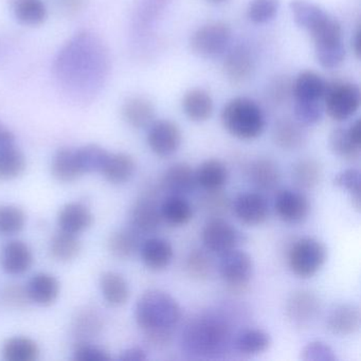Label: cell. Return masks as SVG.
Masks as SVG:
<instances>
[{
	"label": "cell",
	"instance_id": "obj_12",
	"mask_svg": "<svg viewBox=\"0 0 361 361\" xmlns=\"http://www.w3.org/2000/svg\"><path fill=\"white\" fill-rule=\"evenodd\" d=\"M233 211L240 223L247 226H259L265 223L269 215L267 200L262 194H240L234 200Z\"/></svg>",
	"mask_w": 361,
	"mask_h": 361
},
{
	"label": "cell",
	"instance_id": "obj_57",
	"mask_svg": "<svg viewBox=\"0 0 361 361\" xmlns=\"http://www.w3.org/2000/svg\"><path fill=\"white\" fill-rule=\"evenodd\" d=\"M360 28H357L355 32L354 39L352 41V47L356 54L357 59L360 58Z\"/></svg>",
	"mask_w": 361,
	"mask_h": 361
},
{
	"label": "cell",
	"instance_id": "obj_9",
	"mask_svg": "<svg viewBox=\"0 0 361 361\" xmlns=\"http://www.w3.org/2000/svg\"><path fill=\"white\" fill-rule=\"evenodd\" d=\"M202 242L211 252L223 255L236 249L242 242V233L225 219L215 217L204 226Z\"/></svg>",
	"mask_w": 361,
	"mask_h": 361
},
{
	"label": "cell",
	"instance_id": "obj_42",
	"mask_svg": "<svg viewBox=\"0 0 361 361\" xmlns=\"http://www.w3.org/2000/svg\"><path fill=\"white\" fill-rule=\"evenodd\" d=\"M308 32H310L314 45L342 42L341 25L336 18H331L329 14H326Z\"/></svg>",
	"mask_w": 361,
	"mask_h": 361
},
{
	"label": "cell",
	"instance_id": "obj_37",
	"mask_svg": "<svg viewBox=\"0 0 361 361\" xmlns=\"http://www.w3.org/2000/svg\"><path fill=\"white\" fill-rule=\"evenodd\" d=\"M289 7L295 24L307 31L316 26L327 14L320 6L310 0H291Z\"/></svg>",
	"mask_w": 361,
	"mask_h": 361
},
{
	"label": "cell",
	"instance_id": "obj_22",
	"mask_svg": "<svg viewBox=\"0 0 361 361\" xmlns=\"http://www.w3.org/2000/svg\"><path fill=\"white\" fill-rule=\"evenodd\" d=\"M136 162L126 153L109 154L101 169L103 177L113 185H123L134 176Z\"/></svg>",
	"mask_w": 361,
	"mask_h": 361
},
{
	"label": "cell",
	"instance_id": "obj_27",
	"mask_svg": "<svg viewBox=\"0 0 361 361\" xmlns=\"http://www.w3.org/2000/svg\"><path fill=\"white\" fill-rule=\"evenodd\" d=\"M51 173L61 183H73L83 176L77 151L69 147L59 149L52 160Z\"/></svg>",
	"mask_w": 361,
	"mask_h": 361
},
{
	"label": "cell",
	"instance_id": "obj_30",
	"mask_svg": "<svg viewBox=\"0 0 361 361\" xmlns=\"http://www.w3.org/2000/svg\"><path fill=\"white\" fill-rule=\"evenodd\" d=\"M251 183L262 191H271L281 181V171L274 160L259 158L255 160L249 168Z\"/></svg>",
	"mask_w": 361,
	"mask_h": 361
},
{
	"label": "cell",
	"instance_id": "obj_20",
	"mask_svg": "<svg viewBox=\"0 0 361 361\" xmlns=\"http://www.w3.org/2000/svg\"><path fill=\"white\" fill-rule=\"evenodd\" d=\"M224 71L232 83L246 82L255 71V61L250 51L245 46H235L226 56Z\"/></svg>",
	"mask_w": 361,
	"mask_h": 361
},
{
	"label": "cell",
	"instance_id": "obj_18",
	"mask_svg": "<svg viewBox=\"0 0 361 361\" xmlns=\"http://www.w3.org/2000/svg\"><path fill=\"white\" fill-rule=\"evenodd\" d=\"M94 223V215L87 206L82 202H69L65 204L58 215L60 230L79 235L86 231Z\"/></svg>",
	"mask_w": 361,
	"mask_h": 361
},
{
	"label": "cell",
	"instance_id": "obj_55",
	"mask_svg": "<svg viewBox=\"0 0 361 361\" xmlns=\"http://www.w3.org/2000/svg\"><path fill=\"white\" fill-rule=\"evenodd\" d=\"M14 135L3 124H0V149L14 145Z\"/></svg>",
	"mask_w": 361,
	"mask_h": 361
},
{
	"label": "cell",
	"instance_id": "obj_50",
	"mask_svg": "<svg viewBox=\"0 0 361 361\" xmlns=\"http://www.w3.org/2000/svg\"><path fill=\"white\" fill-rule=\"evenodd\" d=\"M304 361H336L337 356L333 348L322 341L308 342L301 352Z\"/></svg>",
	"mask_w": 361,
	"mask_h": 361
},
{
	"label": "cell",
	"instance_id": "obj_19",
	"mask_svg": "<svg viewBox=\"0 0 361 361\" xmlns=\"http://www.w3.org/2000/svg\"><path fill=\"white\" fill-rule=\"evenodd\" d=\"M141 259L145 265L153 271H161L172 263L174 249L169 240L151 238L141 244Z\"/></svg>",
	"mask_w": 361,
	"mask_h": 361
},
{
	"label": "cell",
	"instance_id": "obj_2",
	"mask_svg": "<svg viewBox=\"0 0 361 361\" xmlns=\"http://www.w3.org/2000/svg\"><path fill=\"white\" fill-rule=\"evenodd\" d=\"M135 318L147 343L164 348L172 342L173 331L181 319V307L170 293L149 289L137 301Z\"/></svg>",
	"mask_w": 361,
	"mask_h": 361
},
{
	"label": "cell",
	"instance_id": "obj_3",
	"mask_svg": "<svg viewBox=\"0 0 361 361\" xmlns=\"http://www.w3.org/2000/svg\"><path fill=\"white\" fill-rule=\"evenodd\" d=\"M229 323L219 314H202L190 321L181 334V348L185 354L197 358L223 356L232 344Z\"/></svg>",
	"mask_w": 361,
	"mask_h": 361
},
{
	"label": "cell",
	"instance_id": "obj_54",
	"mask_svg": "<svg viewBox=\"0 0 361 361\" xmlns=\"http://www.w3.org/2000/svg\"><path fill=\"white\" fill-rule=\"evenodd\" d=\"M147 352L139 346L126 348L119 356V360L122 361H143L147 360Z\"/></svg>",
	"mask_w": 361,
	"mask_h": 361
},
{
	"label": "cell",
	"instance_id": "obj_52",
	"mask_svg": "<svg viewBox=\"0 0 361 361\" xmlns=\"http://www.w3.org/2000/svg\"><path fill=\"white\" fill-rule=\"evenodd\" d=\"M109 353L88 341H79L73 348V359L79 361H107Z\"/></svg>",
	"mask_w": 361,
	"mask_h": 361
},
{
	"label": "cell",
	"instance_id": "obj_25",
	"mask_svg": "<svg viewBox=\"0 0 361 361\" xmlns=\"http://www.w3.org/2000/svg\"><path fill=\"white\" fill-rule=\"evenodd\" d=\"M183 109L192 121L204 122L210 119L214 105L208 92L202 88H193L183 96Z\"/></svg>",
	"mask_w": 361,
	"mask_h": 361
},
{
	"label": "cell",
	"instance_id": "obj_49",
	"mask_svg": "<svg viewBox=\"0 0 361 361\" xmlns=\"http://www.w3.org/2000/svg\"><path fill=\"white\" fill-rule=\"evenodd\" d=\"M334 183L350 194L353 206L360 211V172L357 169H346L336 175Z\"/></svg>",
	"mask_w": 361,
	"mask_h": 361
},
{
	"label": "cell",
	"instance_id": "obj_8",
	"mask_svg": "<svg viewBox=\"0 0 361 361\" xmlns=\"http://www.w3.org/2000/svg\"><path fill=\"white\" fill-rule=\"evenodd\" d=\"M219 274L231 293H244L252 279V259L245 251L233 249L221 255Z\"/></svg>",
	"mask_w": 361,
	"mask_h": 361
},
{
	"label": "cell",
	"instance_id": "obj_15",
	"mask_svg": "<svg viewBox=\"0 0 361 361\" xmlns=\"http://www.w3.org/2000/svg\"><path fill=\"white\" fill-rule=\"evenodd\" d=\"M130 227L140 234L157 231L162 223L160 207L149 196H143L137 200L130 210Z\"/></svg>",
	"mask_w": 361,
	"mask_h": 361
},
{
	"label": "cell",
	"instance_id": "obj_7",
	"mask_svg": "<svg viewBox=\"0 0 361 361\" xmlns=\"http://www.w3.org/2000/svg\"><path fill=\"white\" fill-rule=\"evenodd\" d=\"M232 29L225 22H211L200 27L192 35V51L200 58L212 59L221 56L229 47Z\"/></svg>",
	"mask_w": 361,
	"mask_h": 361
},
{
	"label": "cell",
	"instance_id": "obj_40",
	"mask_svg": "<svg viewBox=\"0 0 361 361\" xmlns=\"http://www.w3.org/2000/svg\"><path fill=\"white\" fill-rule=\"evenodd\" d=\"M329 142L333 153L342 159L356 161L360 158L361 145L352 140L346 128H335L329 135Z\"/></svg>",
	"mask_w": 361,
	"mask_h": 361
},
{
	"label": "cell",
	"instance_id": "obj_13",
	"mask_svg": "<svg viewBox=\"0 0 361 361\" xmlns=\"http://www.w3.org/2000/svg\"><path fill=\"white\" fill-rule=\"evenodd\" d=\"M33 261L32 250L23 240H10L0 251V265L4 271L11 276L26 274L32 267Z\"/></svg>",
	"mask_w": 361,
	"mask_h": 361
},
{
	"label": "cell",
	"instance_id": "obj_34",
	"mask_svg": "<svg viewBox=\"0 0 361 361\" xmlns=\"http://www.w3.org/2000/svg\"><path fill=\"white\" fill-rule=\"evenodd\" d=\"M102 327V317L94 308H83L73 318V333L79 341H88L97 337Z\"/></svg>",
	"mask_w": 361,
	"mask_h": 361
},
{
	"label": "cell",
	"instance_id": "obj_44",
	"mask_svg": "<svg viewBox=\"0 0 361 361\" xmlns=\"http://www.w3.org/2000/svg\"><path fill=\"white\" fill-rule=\"evenodd\" d=\"M75 151L83 174L101 172V169L109 155V152L96 145H85Z\"/></svg>",
	"mask_w": 361,
	"mask_h": 361
},
{
	"label": "cell",
	"instance_id": "obj_5",
	"mask_svg": "<svg viewBox=\"0 0 361 361\" xmlns=\"http://www.w3.org/2000/svg\"><path fill=\"white\" fill-rule=\"evenodd\" d=\"M327 259L325 245L310 236L299 238L289 249L288 266L298 278L314 276L324 265Z\"/></svg>",
	"mask_w": 361,
	"mask_h": 361
},
{
	"label": "cell",
	"instance_id": "obj_38",
	"mask_svg": "<svg viewBox=\"0 0 361 361\" xmlns=\"http://www.w3.org/2000/svg\"><path fill=\"white\" fill-rule=\"evenodd\" d=\"M27 168L24 153L13 145L0 149V179L12 180L18 178Z\"/></svg>",
	"mask_w": 361,
	"mask_h": 361
},
{
	"label": "cell",
	"instance_id": "obj_1",
	"mask_svg": "<svg viewBox=\"0 0 361 361\" xmlns=\"http://www.w3.org/2000/svg\"><path fill=\"white\" fill-rule=\"evenodd\" d=\"M106 56L98 39L84 33L64 48L56 62V73L65 87L83 96L94 94L106 71Z\"/></svg>",
	"mask_w": 361,
	"mask_h": 361
},
{
	"label": "cell",
	"instance_id": "obj_47",
	"mask_svg": "<svg viewBox=\"0 0 361 361\" xmlns=\"http://www.w3.org/2000/svg\"><path fill=\"white\" fill-rule=\"evenodd\" d=\"M316 59L321 67L325 69L337 68L345 58L343 42L314 45Z\"/></svg>",
	"mask_w": 361,
	"mask_h": 361
},
{
	"label": "cell",
	"instance_id": "obj_36",
	"mask_svg": "<svg viewBox=\"0 0 361 361\" xmlns=\"http://www.w3.org/2000/svg\"><path fill=\"white\" fill-rule=\"evenodd\" d=\"M81 249V242L78 235L63 230L56 232L50 240V255L59 262L73 261L80 255Z\"/></svg>",
	"mask_w": 361,
	"mask_h": 361
},
{
	"label": "cell",
	"instance_id": "obj_51",
	"mask_svg": "<svg viewBox=\"0 0 361 361\" xmlns=\"http://www.w3.org/2000/svg\"><path fill=\"white\" fill-rule=\"evenodd\" d=\"M4 304L10 308H25L31 303L26 286L22 284H9L1 291Z\"/></svg>",
	"mask_w": 361,
	"mask_h": 361
},
{
	"label": "cell",
	"instance_id": "obj_29",
	"mask_svg": "<svg viewBox=\"0 0 361 361\" xmlns=\"http://www.w3.org/2000/svg\"><path fill=\"white\" fill-rule=\"evenodd\" d=\"M124 120L132 128H149L155 119V109L147 99L132 97L126 101L122 107Z\"/></svg>",
	"mask_w": 361,
	"mask_h": 361
},
{
	"label": "cell",
	"instance_id": "obj_10",
	"mask_svg": "<svg viewBox=\"0 0 361 361\" xmlns=\"http://www.w3.org/2000/svg\"><path fill=\"white\" fill-rule=\"evenodd\" d=\"M183 142L180 128L170 120H159L149 126L147 145L159 157H169L176 153Z\"/></svg>",
	"mask_w": 361,
	"mask_h": 361
},
{
	"label": "cell",
	"instance_id": "obj_21",
	"mask_svg": "<svg viewBox=\"0 0 361 361\" xmlns=\"http://www.w3.org/2000/svg\"><path fill=\"white\" fill-rule=\"evenodd\" d=\"M26 288L30 302L39 306L51 305L60 295V283L56 276L46 272L35 274Z\"/></svg>",
	"mask_w": 361,
	"mask_h": 361
},
{
	"label": "cell",
	"instance_id": "obj_17",
	"mask_svg": "<svg viewBox=\"0 0 361 361\" xmlns=\"http://www.w3.org/2000/svg\"><path fill=\"white\" fill-rule=\"evenodd\" d=\"M195 171L185 162L172 164L164 172L161 179V185L164 191L174 195H183L191 193L195 189Z\"/></svg>",
	"mask_w": 361,
	"mask_h": 361
},
{
	"label": "cell",
	"instance_id": "obj_6",
	"mask_svg": "<svg viewBox=\"0 0 361 361\" xmlns=\"http://www.w3.org/2000/svg\"><path fill=\"white\" fill-rule=\"evenodd\" d=\"M360 102V90L355 84L343 81L326 84L323 96L324 111L335 121L350 119L358 111Z\"/></svg>",
	"mask_w": 361,
	"mask_h": 361
},
{
	"label": "cell",
	"instance_id": "obj_14",
	"mask_svg": "<svg viewBox=\"0 0 361 361\" xmlns=\"http://www.w3.org/2000/svg\"><path fill=\"white\" fill-rule=\"evenodd\" d=\"M320 301L308 290L295 291L286 304V316L297 326H307L318 316Z\"/></svg>",
	"mask_w": 361,
	"mask_h": 361
},
{
	"label": "cell",
	"instance_id": "obj_46",
	"mask_svg": "<svg viewBox=\"0 0 361 361\" xmlns=\"http://www.w3.org/2000/svg\"><path fill=\"white\" fill-rule=\"evenodd\" d=\"M280 9V0H250L247 18L255 25L266 24L274 20Z\"/></svg>",
	"mask_w": 361,
	"mask_h": 361
},
{
	"label": "cell",
	"instance_id": "obj_41",
	"mask_svg": "<svg viewBox=\"0 0 361 361\" xmlns=\"http://www.w3.org/2000/svg\"><path fill=\"white\" fill-rule=\"evenodd\" d=\"M322 166L320 162L310 158L300 160L293 168V180L298 187L312 189L320 183Z\"/></svg>",
	"mask_w": 361,
	"mask_h": 361
},
{
	"label": "cell",
	"instance_id": "obj_33",
	"mask_svg": "<svg viewBox=\"0 0 361 361\" xmlns=\"http://www.w3.org/2000/svg\"><path fill=\"white\" fill-rule=\"evenodd\" d=\"M161 217L172 226L187 225L193 219V209L185 196L170 194L160 204Z\"/></svg>",
	"mask_w": 361,
	"mask_h": 361
},
{
	"label": "cell",
	"instance_id": "obj_11",
	"mask_svg": "<svg viewBox=\"0 0 361 361\" xmlns=\"http://www.w3.org/2000/svg\"><path fill=\"white\" fill-rule=\"evenodd\" d=\"M274 209L281 221L287 224H300L307 219L310 204L301 192L282 190L276 196Z\"/></svg>",
	"mask_w": 361,
	"mask_h": 361
},
{
	"label": "cell",
	"instance_id": "obj_58",
	"mask_svg": "<svg viewBox=\"0 0 361 361\" xmlns=\"http://www.w3.org/2000/svg\"><path fill=\"white\" fill-rule=\"evenodd\" d=\"M209 3L214 4V5H221V4L226 3L227 0H208Z\"/></svg>",
	"mask_w": 361,
	"mask_h": 361
},
{
	"label": "cell",
	"instance_id": "obj_56",
	"mask_svg": "<svg viewBox=\"0 0 361 361\" xmlns=\"http://www.w3.org/2000/svg\"><path fill=\"white\" fill-rule=\"evenodd\" d=\"M348 135L352 140L358 145H361V126L360 120H356L350 128H348Z\"/></svg>",
	"mask_w": 361,
	"mask_h": 361
},
{
	"label": "cell",
	"instance_id": "obj_24",
	"mask_svg": "<svg viewBox=\"0 0 361 361\" xmlns=\"http://www.w3.org/2000/svg\"><path fill=\"white\" fill-rule=\"evenodd\" d=\"M272 138L279 147L290 151L303 147L306 142V133L304 126L297 120L285 118L274 124Z\"/></svg>",
	"mask_w": 361,
	"mask_h": 361
},
{
	"label": "cell",
	"instance_id": "obj_4",
	"mask_svg": "<svg viewBox=\"0 0 361 361\" xmlns=\"http://www.w3.org/2000/svg\"><path fill=\"white\" fill-rule=\"evenodd\" d=\"M225 130L240 140H252L263 134L265 115L259 105L245 97L232 99L224 106L221 115Z\"/></svg>",
	"mask_w": 361,
	"mask_h": 361
},
{
	"label": "cell",
	"instance_id": "obj_43",
	"mask_svg": "<svg viewBox=\"0 0 361 361\" xmlns=\"http://www.w3.org/2000/svg\"><path fill=\"white\" fill-rule=\"evenodd\" d=\"M26 225V214L20 207L13 204L0 206V234L16 235L23 231Z\"/></svg>",
	"mask_w": 361,
	"mask_h": 361
},
{
	"label": "cell",
	"instance_id": "obj_45",
	"mask_svg": "<svg viewBox=\"0 0 361 361\" xmlns=\"http://www.w3.org/2000/svg\"><path fill=\"white\" fill-rule=\"evenodd\" d=\"M188 274L194 280L204 281L211 276L213 263L206 251L194 249L188 255L185 261Z\"/></svg>",
	"mask_w": 361,
	"mask_h": 361
},
{
	"label": "cell",
	"instance_id": "obj_31",
	"mask_svg": "<svg viewBox=\"0 0 361 361\" xmlns=\"http://www.w3.org/2000/svg\"><path fill=\"white\" fill-rule=\"evenodd\" d=\"M196 181L207 191L221 190L227 183L229 173L227 166L217 159L202 162L195 171Z\"/></svg>",
	"mask_w": 361,
	"mask_h": 361
},
{
	"label": "cell",
	"instance_id": "obj_53",
	"mask_svg": "<svg viewBox=\"0 0 361 361\" xmlns=\"http://www.w3.org/2000/svg\"><path fill=\"white\" fill-rule=\"evenodd\" d=\"M208 195L204 198V207L209 213L219 217V215L227 212L230 202L227 195L221 193V190L208 191Z\"/></svg>",
	"mask_w": 361,
	"mask_h": 361
},
{
	"label": "cell",
	"instance_id": "obj_35",
	"mask_svg": "<svg viewBox=\"0 0 361 361\" xmlns=\"http://www.w3.org/2000/svg\"><path fill=\"white\" fill-rule=\"evenodd\" d=\"M4 359L7 361H35L39 357V348L28 337H12L3 346Z\"/></svg>",
	"mask_w": 361,
	"mask_h": 361
},
{
	"label": "cell",
	"instance_id": "obj_39",
	"mask_svg": "<svg viewBox=\"0 0 361 361\" xmlns=\"http://www.w3.org/2000/svg\"><path fill=\"white\" fill-rule=\"evenodd\" d=\"M13 11L22 24L39 26L47 18V7L43 0H14Z\"/></svg>",
	"mask_w": 361,
	"mask_h": 361
},
{
	"label": "cell",
	"instance_id": "obj_32",
	"mask_svg": "<svg viewBox=\"0 0 361 361\" xmlns=\"http://www.w3.org/2000/svg\"><path fill=\"white\" fill-rule=\"evenodd\" d=\"M232 344L240 354L251 356L267 350L271 345V338L263 329H248L238 333Z\"/></svg>",
	"mask_w": 361,
	"mask_h": 361
},
{
	"label": "cell",
	"instance_id": "obj_48",
	"mask_svg": "<svg viewBox=\"0 0 361 361\" xmlns=\"http://www.w3.org/2000/svg\"><path fill=\"white\" fill-rule=\"evenodd\" d=\"M293 114L295 119L302 126H314L322 120L324 105L321 101L295 100Z\"/></svg>",
	"mask_w": 361,
	"mask_h": 361
},
{
	"label": "cell",
	"instance_id": "obj_28",
	"mask_svg": "<svg viewBox=\"0 0 361 361\" xmlns=\"http://www.w3.org/2000/svg\"><path fill=\"white\" fill-rule=\"evenodd\" d=\"M100 288L103 298L109 305L120 307L130 299V286L122 274L106 271L101 276Z\"/></svg>",
	"mask_w": 361,
	"mask_h": 361
},
{
	"label": "cell",
	"instance_id": "obj_26",
	"mask_svg": "<svg viewBox=\"0 0 361 361\" xmlns=\"http://www.w3.org/2000/svg\"><path fill=\"white\" fill-rule=\"evenodd\" d=\"M141 234L133 227L122 228L109 238V250L119 259H132L141 247Z\"/></svg>",
	"mask_w": 361,
	"mask_h": 361
},
{
	"label": "cell",
	"instance_id": "obj_16",
	"mask_svg": "<svg viewBox=\"0 0 361 361\" xmlns=\"http://www.w3.org/2000/svg\"><path fill=\"white\" fill-rule=\"evenodd\" d=\"M360 310L354 304H339L329 312L326 326L334 335L350 336L360 329Z\"/></svg>",
	"mask_w": 361,
	"mask_h": 361
},
{
	"label": "cell",
	"instance_id": "obj_23",
	"mask_svg": "<svg viewBox=\"0 0 361 361\" xmlns=\"http://www.w3.org/2000/svg\"><path fill=\"white\" fill-rule=\"evenodd\" d=\"M326 84L318 73L310 71H302L291 86V94L295 100L322 101Z\"/></svg>",
	"mask_w": 361,
	"mask_h": 361
}]
</instances>
